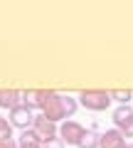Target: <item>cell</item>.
I'll list each match as a JSON object with an SVG mask.
<instances>
[{
    "instance_id": "obj_13",
    "label": "cell",
    "mask_w": 133,
    "mask_h": 148,
    "mask_svg": "<svg viewBox=\"0 0 133 148\" xmlns=\"http://www.w3.org/2000/svg\"><path fill=\"white\" fill-rule=\"evenodd\" d=\"M3 136L12 138V123L8 121V119H3V116H0V138H3Z\"/></svg>"
},
{
    "instance_id": "obj_9",
    "label": "cell",
    "mask_w": 133,
    "mask_h": 148,
    "mask_svg": "<svg viewBox=\"0 0 133 148\" xmlns=\"http://www.w3.org/2000/svg\"><path fill=\"white\" fill-rule=\"evenodd\" d=\"M22 104V94L12 89H0V109H17Z\"/></svg>"
},
{
    "instance_id": "obj_8",
    "label": "cell",
    "mask_w": 133,
    "mask_h": 148,
    "mask_svg": "<svg viewBox=\"0 0 133 148\" xmlns=\"http://www.w3.org/2000/svg\"><path fill=\"white\" fill-rule=\"evenodd\" d=\"M99 148H128V143H126V136L118 128H111V131L101 133V146Z\"/></svg>"
},
{
    "instance_id": "obj_4",
    "label": "cell",
    "mask_w": 133,
    "mask_h": 148,
    "mask_svg": "<svg viewBox=\"0 0 133 148\" xmlns=\"http://www.w3.org/2000/svg\"><path fill=\"white\" fill-rule=\"evenodd\" d=\"M84 133H86V128L81 123H76V121H62V126H59V138L67 146H79Z\"/></svg>"
},
{
    "instance_id": "obj_15",
    "label": "cell",
    "mask_w": 133,
    "mask_h": 148,
    "mask_svg": "<svg viewBox=\"0 0 133 148\" xmlns=\"http://www.w3.org/2000/svg\"><path fill=\"white\" fill-rule=\"evenodd\" d=\"M64 146H67V143H64L62 138H52V141L44 143V148H64Z\"/></svg>"
},
{
    "instance_id": "obj_16",
    "label": "cell",
    "mask_w": 133,
    "mask_h": 148,
    "mask_svg": "<svg viewBox=\"0 0 133 148\" xmlns=\"http://www.w3.org/2000/svg\"><path fill=\"white\" fill-rule=\"evenodd\" d=\"M128 148H133V143H128Z\"/></svg>"
},
{
    "instance_id": "obj_14",
    "label": "cell",
    "mask_w": 133,
    "mask_h": 148,
    "mask_svg": "<svg viewBox=\"0 0 133 148\" xmlns=\"http://www.w3.org/2000/svg\"><path fill=\"white\" fill-rule=\"evenodd\" d=\"M0 148H20V146L15 143V138H8V136H3V138H0Z\"/></svg>"
},
{
    "instance_id": "obj_5",
    "label": "cell",
    "mask_w": 133,
    "mask_h": 148,
    "mask_svg": "<svg viewBox=\"0 0 133 148\" xmlns=\"http://www.w3.org/2000/svg\"><path fill=\"white\" fill-rule=\"evenodd\" d=\"M32 131L37 133V138L42 143L52 141V138H59V126L54 121H49V119H44L42 114L40 116H35V126H32Z\"/></svg>"
},
{
    "instance_id": "obj_7",
    "label": "cell",
    "mask_w": 133,
    "mask_h": 148,
    "mask_svg": "<svg viewBox=\"0 0 133 148\" xmlns=\"http://www.w3.org/2000/svg\"><path fill=\"white\" fill-rule=\"evenodd\" d=\"M49 96H52V91H44V89H32V91H22V104L27 106V109H40L42 111V106L49 101Z\"/></svg>"
},
{
    "instance_id": "obj_1",
    "label": "cell",
    "mask_w": 133,
    "mask_h": 148,
    "mask_svg": "<svg viewBox=\"0 0 133 148\" xmlns=\"http://www.w3.org/2000/svg\"><path fill=\"white\" fill-rule=\"evenodd\" d=\"M74 111H76V99H72V96H64V94H57V91H52L49 101L42 106V116L57 123V121H67L69 116H74Z\"/></svg>"
},
{
    "instance_id": "obj_10",
    "label": "cell",
    "mask_w": 133,
    "mask_h": 148,
    "mask_svg": "<svg viewBox=\"0 0 133 148\" xmlns=\"http://www.w3.org/2000/svg\"><path fill=\"white\" fill-rule=\"evenodd\" d=\"M20 148H44V143L37 138V133L32 131V128H27V131L20 133V143H17Z\"/></svg>"
},
{
    "instance_id": "obj_3",
    "label": "cell",
    "mask_w": 133,
    "mask_h": 148,
    "mask_svg": "<svg viewBox=\"0 0 133 148\" xmlns=\"http://www.w3.org/2000/svg\"><path fill=\"white\" fill-rule=\"evenodd\" d=\"M113 123L126 138H133V109L128 104L113 109Z\"/></svg>"
},
{
    "instance_id": "obj_2",
    "label": "cell",
    "mask_w": 133,
    "mask_h": 148,
    "mask_svg": "<svg viewBox=\"0 0 133 148\" xmlns=\"http://www.w3.org/2000/svg\"><path fill=\"white\" fill-rule=\"evenodd\" d=\"M111 91H101V89H84L79 94V104L89 111H106L111 106Z\"/></svg>"
},
{
    "instance_id": "obj_11",
    "label": "cell",
    "mask_w": 133,
    "mask_h": 148,
    "mask_svg": "<svg viewBox=\"0 0 133 148\" xmlns=\"http://www.w3.org/2000/svg\"><path fill=\"white\" fill-rule=\"evenodd\" d=\"M101 146V133H96V131H86L84 138L79 141V146L76 148H99Z\"/></svg>"
},
{
    "instance_id": "obj_6",
    "label": "cell",
    "mask_w": 133,
    "mask_h": 148,
    "mask_svg": "<svg viewBox=\"0 0 133 148\" xmlns=\"http://www.w3.org/2000/svg\"><path fill=\"white\" fill-rule=\"evenodd\" d=\"M10 123H12V128L27 131V128L35 126V111L27 109L25 104H20L17 109H12V111H10Z\"/></svg>"
},
{
    "instance_id": "obj_12",
    "label": "cell",
    "mask_w": 133,
    "mask_h": 148,
    "mask_svg": "<svg viewBox=\"0 0 133 148\" xmlns=\"http://www.w3.org/2000/svg\"><path fill=\"white\" fill-rule=\"evenodd\" d=\"M111 99L113 101H121V106H123V104H128V101L133 99V91H118L116 89V91H111Z\"/></svg>"
}]
</instances>
